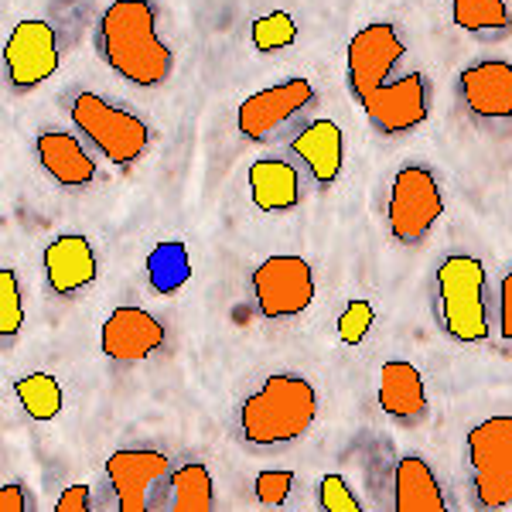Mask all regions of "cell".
I'll return each instance as SVG.
<instances>
[{
  "instance_id": "cell-1",
  "label": "cell",
  "mask_w": 512,
  "mask_h": 512,
  "mask_svg": "<svg viewBox=\"0 0 512 512\" xmlns=\"http://www.w3.org/2000/svg\"><path fill=\"white\" fill-rule=\"evenodd\" d=\"M403 55L407 45L386 21L366 24L349 41L345 82L359 110L383 137H403L431 117V82L424 72L396 76Z\"/></svg>"
},
{
  "instance_id": "cell-2",
  "label": "cell",
  "mask_w": 512,
  "mask_h": 512,
  "mask_svg": "<svg viewBox=\"0 0 512 512\" xmlns=\"http://www.w3.org/2000/svg\"><path fill=\"white\" fill-rule=\"evenodd\" d=\"M99 55L117 76L140 89L164 86L175 55L158 38V11L151 0H113L99 18Z\"/></svg>"
},
{
  "instance_id": "cell-3",
  "label": "cell",
  "mask_w": 512,
  "mask_h": 512,
  "mask_svg": "<svg viewBox=\"0 0 512 512\" xmlns=\"http://www.w3.org/2000/svg\"><path fill=\"white\" fill-rule=\"evenodd\" d=\"M318 417V393L304 376H267L260 390L239 403V437L250 448H284L301 441Z\"/></svg>"
},
{
  "instance_id": "cell-4",
  "label": "cell",
  "mask_w": 512,
  "mask_h": 512,
  "mask_svg": "<svg viewBox=\"0 0 512 512\" xmlns=\"http://www.w3.org/2000/svg\"><path fill=\"white\" fill-rule=\"evenodd\" d=\"M434 311L444 335L461 345H478L492 335L489 274L478 256H444L434 274Z\"/></svg>"
},
{
  "instance_id": "cell-5",
  "label": "cell",
  "mask_w": 512,
  "mask_h": 512,
  "mask_svg": "<svg viewBox=\"0 0 512 512\" xmlns=\"http://www.w3.org/2000/svg\"><path fill=\"white\" fill-rule=\"evenodd\" d=\"M72 123L117 168H134L151 147V127L137 113L123 110V106L96 93H79L72 99Z\"/></svg>"
},
{
  "instance_id": "cell-6",
  "label": "cell",
  "mask_w": 512,
  "mask_h": 512,
  "mask_svg": "<svg viewBox=\"0 0 512 512\" xmlns=\"http://www.w3.org/2000/svg\"><path fill=\"white\" fill-rule=\"evenodd\" d=\"M465 451L475 506H512V417L499 414L475 424L465 437Z\"/></svg>"
},
{
  "instance_id": "cell-7",
  "label": "cell",
  "mask_w": 512,
  "mask_h": 512,
  "mask_svg": "<svg viewBox=\"0 0 512 512\" xmlns=\"http://www.w3.org/2000/svg\"><path fill=\"white\" fill-rule=\"evenodd\" d=\"M441 216H444V195L434 171L424 168V164H403L393 178L390 202H386V219H390L393 239L403 246L424 243Z\"/></svg>"
},
{
  "instance_id": "cell-8",
  "label": "cell",
  "mask_w": 512,
  "mask_h": 512,
  "mask_svg": "<svg viewBox=\"0 0 512 512\" xmlns=\"http://www.w3.org/2000/svg\"><path fill=\"white\" fill-rule=\"evenodd\" d=\"M318 103V93L308 79H287L270 89H260L239 106L236 127L239 134L253 144H274L294 127L297 120L308 117V110Z\"/></svg>"
},
{
  "instance_id": "cell-9",
  "label": "cell",
  "mask_w": 512,
  "mask_h": 512,
  "mask_svg": "<svg viewBox=\"0 0 512 512\" xmlns=\"http://www.w3.org/2000/svg\"><path fill=\"white\" fill-rule=\"evenodd\" d=\"M253 301L267 321H287L315 301V270L304 256H267L253 270Z\"/></svg>"
},
{
  "instance_id": "cell-10",
  "label": "cell",
  "mask_w": 512,
  "mask_h": 512,
  "mask_svg": "<svg viewBox=\"0 0 512 512\" xmlns=\"http://www.w3.org/2000/svg\"><path fill=\"white\" fill-rule=\"evenodd\" d=\"M7 79L14 89H35L59 69V35L48 21H18L4 45Z\"/></svg>"
},
{
  "instance_id": "cell-11",
  "label": "cell",
  "mask_w": 512,
  "mask_h": 512,
  "mask_svg": "<svg viewBox=\"0 0 512 512\" xmlns=\"http://www.w3.org/2000/svg\"><path fill=\"white\" fill-rule=\"evenodd\" d=\"M458 96L478 123L506 127L512 123V62L485 59L461 69Z\"/></svg>"
},
{
  "instance_id": "cell-12",
  "label": "cell",
  "mask_w": 512,
  "mask_h": 512,
  "mask_svg": "<svg viewBox=\"0 0 512 512\" xmlns=\"http://www.w3.org/2000/svg\"><path fill=\"white\" fill-rule=\"evenodd\" d=\"M171 475V461L161 451H113L106 458V478L117 492L120 512L154 509L151 492Z\"/></svg>"
},
{
  "instance_id": "cell-13",
  "label": "cell",
  "mask_w": 512,
  "mask_h": 512,
  "mask_svg": "<svg viewBox=\"0 0 512 512\" xmlns=\"http://www.w3.org/2000/svg\"><path fill=\"white\" fill-rule=\"evenodd\" d=\"M164 325L144 308H113L110 318L99 328V349L113 362H140L161 352Z\"/></svg>"
},
{
  "instance_id": "cell-14",
  "label": "cell",
  "mask_w": 512,
  "mask_h": 512,
  "mask_svg": "<svg viewBox=\"0 0 512 512\" xmlns=\"http://www.w3.org/2000/svg\"><path fill=\"white\" fill-rule=\"evenodd\" d=\"M291 154L304 164V171L311 175V181L328 192L335 185L338 175H342L345 164V140H342V127L335 120H311L304 123L301 130H294L291 137Z\"/></svg>"
},
{
  "instance_id": "cell-15",
  "label": "cell",
  "mask_w": 512,
  "mask_h": 512,
  "mask_svg": "<svg viewBox=\"0 0 512 512\" xmlns=\"http://www.w3.org/2000/svg\"><path fill=\"white\" fill-rule=\"evenodd\" d=\"M41 263H45L48 291L55 297H76L79 291H86L99 274L93 243L76 233H65L59 239H52V243L45 246Z\"/></svg>"
},
{
  "instance_id": "cell-16",
  "label": "cell",
  "mask_w": 512,
  "mask_h": 512,
  "mask_svg": "<svg viewBox=\"0 0 512 512\" xmlns=\"http://www.w3.org/2000/svg\"><path fill=\"white\" fill-rule=\"evenodd\" d=\"M38 164L45 168V175L55 181V185L69 188V192H79V188H89L96 181V161L93 154L82 147V140L76 134H65V130H45L38 134Z\"/></svg>"
},
{
  "instance_id": "cell-17",
  "label": "cell",
  "mask_w": 512,
  "mask_h": 512,
  "mask_svg": "<svg viewBox=\"0 0 512 512\" xmlns=\"http://www.w3.org/2000/svg\"><path fill=\"white\" fill-rule=\"evenodd\" d=\"M379 407L386 410V417H393L403 427L420 424L427 417L424 376H420L414 362L407 359L383 362V369H379Z\"/></svg>"
},
{
  "instance_id": "cell-18",
  "label": "cell",
  "mask_w": 512,
  "mask_h": 512,
  "mask_svg": "<svg viewBox=\"0 0 512 512\" xmlns=\"http://www.w3.org/2000/svg\"><path fill=\"white\" fill-rule=\"evenodd\" d=\"M393 509L396 512H444L448 499L441 482L420 454H403L393 468Z\"/></svg>"
},
{
  "instance_id": "cell-19",
  "label": "cell",
  "mask_w": 512,
  "mask_h": 512,
  "mask_svg": "<svg viewBox=\"0 0 512 512\" xmlns=\"http://www.w3.org/2000/svg\"><path fill=\"white\" fill-rule=\"evenodd\" d=\"M250 195L260 212H291L301 202V175L284 158H260L250 164Z\"/></svg>"
},
{
  "instance_id": "cell-20",
  "label": "cell",
  "mask_w": 512,
  "mask_h": 512,
  "mask_svg": "<svg viewBox=\"0 0 512 512\" xmlns=\"http://www.w3.org/2000/svg\"><path fill=\"white\" fill-rule=\"evenodd\" d=\"M451 18L465 35L478 41H502L512 35L506 0H451Z\"/></svg>"
},
{
  "instance_id": "cell-21",
  "label": "cell",
  "mask_w": 512,
  "mask_h": 512,
  "mask_svg": "<svg viewBox=\"0 0 512 512\" xmlns=\"http://www.w3.org/2000/svg\"><path fill=\"white\" fill-rule=\"evenodd\" d=\"M171 509L175 512H209L216 506V485H212V472L205 465H181L168 475Z\"/></svg>"
},
{
  "instance_id": "cell-22",
  "label": "cell",
  "mask_w": 512,
  "mask_h": 512,
  "mask_svg": "<svg viewBox=\"0 0 512 512\" xmlns=\"http://www.w3.org/2000/svg\"><path fill=\"white\" fill-rule=\"evenodd\" d=\"M24 414L31 420H55L62 414V386L52 373H31L14 383Z\"/></svg>"
},
{
  "instance_id": "cell-23",
  "label": "cell",
  "mask_w": 512,
  "mask_h": 512,
  "mask_svg": "<svg viewBox=\"0 0 512 512\" xmlns=\"http://www.w3.org/2000/svg\"><path fill=\"white\" fill-rule=\"evenodd\" d=\"M297 38V21L287 11H270L253 21V48L263 55L291 48Z\"/></svg>"
},
{
  "instance_id": "cell-24",
  "label": "cell",
  "mask_w": 512,
  "mask_h": 512,
  "mask_svg": "<svg viewBox=\"0 0 512 512\" xmlns=\"http://www.w3.org/2000/svg\"><path fill=\"white\" fill-rule=\"evenodd\" d=\"M24 328L21 284L11 267L0 270V338H14Z\"/></svg>"
},
{
  "instance_id": "cell-25",
  "label": "cell",
  "mask_w": 512,
  "mask_h": 512,
  "mask_svg": "<svg viewBox=\"0 0 512 512\" xmlns=\"http://www.w3.org/2000/svg\"><path fill=\"white\" fill-rule=\"evenodd\" d=\"M376 321V308L369 301H349V308L338 315V338L345 345H359Z\"/></svg>"
},
{
  "instance_id": "cell-26",
  "label": "cell",
  "mask_w": 512,
  "mask_h": 512,
  "mask_svg": "<svg viewBox=\"0 0 512 512\" xmlns=\"http://www.w3.org/2000/svg\"><path fill=\"white\" fill-rule=\"evenodd\" d=\"M318 506L325 512H359L362 502L342 475H325L318 485Z\"/></svg>"
},
{
  "instance_id": "cell-27",
  "label": "cell",
  "mask_w": 512,
  "mask_h": 512,
  "mask_svg": "<svg viewBox=\"0 0 512 512\" xmlns=\"http://www.w3.org/2000/svg\"><path fill=\"white\" fill-rule=\"evenodd\" d=\"M291 489H294V472H260L253 482L260 506H284Z\"/></svg>"
},
{
  "instance_id": "cell-28",
  "label": "cell",
  "mask_w": 512,
  "mask_h": 512,
  "mask_svg": "<svg viewBox=\"0 0 512 512\" xmlns=\"http://www.w3.org/2000/svg\"><path fill=\"white\" fill-rule=\"evenodd\" d=\"M499 335L502 342L512 345V270H506L499 284Z\"/></svg>"
},
{
  "instance_id": "cell-29",
  "label": "cell",
  "mask_w": 512,
  "mask_h": 512,
  "mask_svg": "<svg viewBox=\"0 0 512 512\" xmlns=\"http://www.w3.org/2000/svg\"><path fill=\"white\" fill-rule=\"evenodd\" d=\"M89 485H69L62 499L55 502V512H89Z\"/></svg>"
},
{
  "instance_id": "cell-30",
  "label": "cell",
  "mask_w": 512,
  "mask_h": 512,
  "mask_svg": "<svg viewBox=\"0 0 512 512\" xmlns=\"http://www.w3.org/2000/svg\"><path fill=\"white\" fill-rule=\"evenodd\" d=\"M28 509V489L21 482H7L0 489V512H24Z\"/></svg>"
}]
</instances>
